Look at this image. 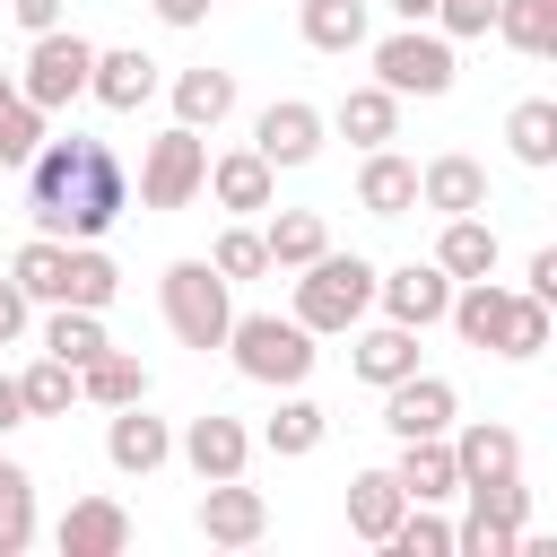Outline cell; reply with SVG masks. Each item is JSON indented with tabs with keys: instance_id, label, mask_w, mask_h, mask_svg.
I'll return each instance as SVG.
<instances>
[{
	"instance_id": "1",
	"label": "cell",
	"mask_w": 557,
	"mask_h": 557,
	"mask_svg": "<svg viewBox=\"0 0 557 557\" xmlns=\"http://www.w3.org/2000/svg\"><path fill=\"white\" fill-rule=\"evenodd\" d=\"M26 209H35V235H61V244H96L122 209H131V174L104 139H44L26 157Z\"/></svg>"
},
{
	"instance_id": "2",
	"label": "cell",
	"mask_w": 557,
	"mask_h": 557,
	"mask_svg": "<svg viewBox=\"0 0 557 557\" xmlns=\"http://www.w3.org/2000/svg\"><path fill=\"white\" fill-rule=\"evenodd\" d=\"M444 322L470 339V348H496V357H540L548 348V305L531 287H496V278H453V305Z\"/></svg>"
},
{
	"instance_id": "3",
	"label": "cell",
	"mask_w": 557,
	"mask_h": 557,
	"mask_svg": "<svg viewBox=\"0 0 557 557\" xmlns=\"http://www.w3.org/2000/svg\"><path fill=\"white\" fill-rule=\"evenodd\" d=\"M226 348H235V374L244 383H270V392H296L313 374V331L296 313H235L226 322Z\"/></svg>"
},
{
	"instance_id": "4",
	"label": "cell",
	"mask_w": 557,
	"mask_h": 557,
	"mask_svg": "<svg viewBox=\"0 0 557 557\" xmlns=\"http://www.w3.org/2000/svg\"><path fill=\"white\" fill-rule=\"evenodd\" d=\"M374 261H357V252H313L305 261V278H296V322L322 339V331H357L366 322V305H374Z\"/></svg>"
},
{
	"instance_id": "5",
	"label": "cell",
	"mask_w": 557,
	"mask_h": 557,
	"mask_svg": "<svg viewBox=\"0 0 557 557\" xmlns=\"http://www.w3.org/2000/svg\"><path fill=\"white\" fill-rule=\"evenodd\" d=\"M157 305H165V331L183 339V348H226V322H235V305H226V278L209 270V261H174L165 278H157Z\"/></svg>"
},
{
	"instance_id": "6",
	"label": "cell",
	"mask_w": 557,
	"mask_h": 557,
	"mask_svg": "<svg viewBox=\"0 0 557 557\" xmlns=\"http://www.w3.org/2000/svg\"><path fill=\"white\" fill-rule=\"evenodd\" d=\"M200 183H209V139L200 131H157L148 139V157H139V200L148 209H191L200 200Z\"/></svg>"
},
{
	"instance_id": "7",
	"label": "cell",
	"mask_w": 557,
	"mask_h": 557,
	"mask_svg": "<svg viewBox=\"0 0 557 557\" xmlns=\"http://www.w3.org/2000/svg\"><path fill=\"white\" fill-rule=\"evenodd\" d=\"M461 496H470V522L453 531V557H513L522 522H531V487L522 479H487V487H461Z\"/></svg>"
},
{
	"instance_id": "8",
	"label": "cell",
	"mask_w": 557,
	"mask_h": 557,
	"mask_svg": "<svg viewBox=\"0 0 557 557\" xmlns=\"http://www.w3.org/2000/svg\"><path fill=\"white\" fill-rule=\"evenodd\" d=\"M374 87L392 96H444L453 87V35H426V26H400L374 44Z\"/></svg>"
},
{
	"instance_id": "9",
	"label": "cell",
	"mask_w": 557,
	"mask_h": 557,
	"mask_svg": "<svg viewBox=\"0 0 557 557\" xmlns=\"http://www.w3.org/2000/svg\"><path fill=\"white\" fill-rule=\"evenodd\" d=\"M87 70H96V44H87V35H61V26H44V35H35V52H26V70H17V96H26V104H44V113H61L70 96H87Z\"/></svg>"
},
{
	"instance_id": "10",
	"label": "cell",
	"mask_w": 557,
	"mask_h": 557,
	"mask_svg": "<svg viewBox=\"0 0 557 557\" xmlns=\"http://www.w3.org/2000/svg\"><path fill=\"white\" fill-rule=\"evenodd\" d=\"M104 461H113L122 479H148V470L174 461V426L148 418V400H122V409L104 418Z\"/></svg>"
},
{
	"instance_id": "11",
	"label": "cell",
	"mask_w": 557,
	"mask_h": 557,
	"mask_svg": "<svg viewBox=\"0 0 557 557\" xmlns=\"http://www.w3.org/2000/svg\"><path fill=\"white\" fill-rule=\"evenodd\" d=\"M453 383L444 374H400V383H383V426L409 444V435H453Z\"/></svg>"
},
{
	"instance_id": "12",
	"label": "cell",
	"mask_w": 557,
	"mask_h": 557,
	"mask_svg": "<svg viewBox=\"0 0 557 557\" xmlns=\"http://www.w3.org/2000/svg\"><path fill=\"white\" fill-rule=\"evenodd\" d=\"M261 531H270L261 487H244V479H209V496H200V540H209V548H252Z\"/></svg>"
},
{
	"instance_id": "13",
	"label": "cell",
	"mask_w": 557,
	"mask_h": 557,
	"mask_svg": "<svg viewBox=\"0 0 557 557\" xmlns=\"http://www.w3.org/2000/svg\"><path fill=\"white\" fill-rule=\"evenodd\" d=\"M374 305H383L392 322H409V331H426V322H444V305H453V278H444L435 261H409V270H392V278H374Z\"/></svg>"
},
{
	"instance_id": "14",
	"label": "cell",
	"mask_w": 557,
	"mask_h": 557,
	"mask_svg": "<svg viewBox=\"0 0 557 557\" xmlns=\"http://www.w3.org/2000/svg\"><path fill=\"white\" fill-rule=\"evenodd\" d=\"M392 479H400V496H409V505H444V496H461L453 435H409V444H400V461H392Z\"/></svg>"
},
{
	"instance_id": "15",
	"label": "cell",
	"mask_w": 557,
	"mask_h": 557,
	"mask_svg": "<svg viewBox=\"0 0 557 557\" xmlns=\"http://www.w3.org/2000/svg\"><path fill=\"white\" fill-rule=\"evenodd\" d=\"M52 540H61V557H122V548H131V513H122L113 496H78Z\"/></svg>"
},
{
	"instance_id": "16",
	"label": "cell",
	"mask_w": 557,
	"mask_h": 557,
	"mask_svg": "<svg viewBox=\"0 0 557 557\" xmlns=\"http://www.w3.org/2000/svg\"><path fill=\"white\" fill-rule=\"evenodd\" d=\"M252 148H261L270 165H313V157H322V113L287 96V104H270V113L252 122Z\"/></svg>"
},
{
	"instance_id": "17",
	"label": "cell",
	"mask_w": 557,
	"mask_h": 557,
	"mask_svg": "<svg viewBox=\"0 0 557 557\" xmlns=\"http://www.w3.org/2000/svg\"><path fill=\"white\" fill-rule=\"evenodd\" d=\"M183 461H191L200 479H244V461H252V435H244L235 418L200 409V418L183 426Z\"/></svg>"
},
{
	"instance_id": "18",
	"label": "cell",
	"mask_w": 557,
	"mask_h": 557,
	"mask_svg": "<svg viewBox=\"0 0 557 557\" xmlns=\"http://www.w3.org/2000/svg\"><path fill=\"white\" fill-rule=\"evenodd\" d=\"M453 470H461V487H487V479H522V435L513 426H461L453 435Z\"/></svg>"
},
{
	"instance_id": "19",
	"label": "cell",
	"mask_w": 557,
	"mask_h": 557,
	"mask_svg": "<svg viewBox=\"0 0 557 557\" xmlns=\"http://www.w3.org/2000/svg\"><path fill=\"white\" fill-rule=\"evenodd\" d=\"M357 209H366V218H409V209H418V165L392 157V148H366V165H357Z\"/></svg>"
},
{
	"instance_id": "20",
	"label": "cell",
	"mask_w": 557,
	"mask_h": 557,
	"mask_svg": "<svg viewBox=\"0 0 557 557\" xmlns=\"http://www.w3.org/2000/svg\"><path fill=\"white\" fill-rule=\"evenodd\" d=\"M270 174H278V165H270L261 148H226V157H209V183H200V191H218V209L244 218V209H270Z\"/></svg>"
},
{
	"instance_id": "21",
	"label": "cell",
	"mask_w": 557,
	"mask_h": 557,
	"mask_svg": "<svg viewBox=\"0 0 557 557\" xmlns=\"http://www.w3.org/2000/svg\"><path fill=\"white\" fill-rule=\"evenodd\" d=\"M418 200L444 209V218H470V209H487V165L479 157H435V165H418Z\"/></svg>"
},
{
	"instance_id": "22",
	"label": "cell",
	"mask_w": 557,
	"mask_h": 557,
	"mask_svg": "<svg viewBox=\"0 0 557 557\" xmlns=\"http://www.w3.org/2000/svg\"><path fill=\"white\" fill-rule=\"evenodd\" d=\"M87 96H96V104H113V113H139V104L157 96V61H148V52H96Z\"/></svg>"
},
{
	"instance_id": "23",
	"label": "cell",
	"mask_w": 557,
	"mask_h": 557,
	"mask_svg": "<svg viewBox=\"0 0 557 557\" xmlns=\"http://www.w3.org/2000/svg\"><path fill=\"white\" fill-rule=\"evenodd\" d=\"M348 366H357V383H400V374H418V331L409 322H374L357 348H348Z\"/></svg>"
},
{
	"instance_id": "24",
	"label": "cell",
	"mask_w": 557,
	"mask_h": 557,
	"mask_svg": "<svg viewBox=\"0 0 557 557\" xmlns=\"http://www.w3.org/2000/svg\"><path fill=\"white\" fill-rule=\"evenodd\" d=\"M435 270H444V278H487V270H496V226H487L479 209H470V218H444Z\"/></svg>"
},
{
	"instance_id": "25",
	"label": "cell",
	"mask_w": 557,
	"mask_h": 557,
	"mask_svg": "<svg viewBox=\"0 0 557 557\" xmlns=\"http://www.w3.org/2000/svg\"><path fill=\"white\" fill-rule=\"evenodd\" d=\"M400 505H409V496H400V479H392V470H357V479H348V531H357V540H374V548H383V540H392V522H400Z\"/></svg>"
},
{
	"instance_id": "26",
	"label": "cell",
	"mask_w": 557,
	"mask_h": 557,
	"mask_svg": "<svg viewBox=\"0 0 557 557\" xmlns=\"http://www.w3.org/2000/svg\"><path fill=\"white\" fill-rule=\"evenodd\" d=\"M226 113H235V78H226V70L200 61V70L174 78V122H183V131H218Z\"/></svg>"
},
{
	"instance_id": "27",
	"label": "cell",
	"mask_w": 557,
	"mask_h": 557,
	"mask_svg": "<svg viewBox=\"0 0 557 557\" xmlns=\"http://www.w3.org/2000/svg\"><path fill=\"white\" fill-rule=\"evenodd\" d=\"M339 131H348L357 148H392V139H400V96H392V87H348V96H339Z\"/></svg>"
},
{
	"instance_id": "28",
	"label": "cell",
	"mask_w": 557,
	"mask_h": 557,
	"mask_svg": "<svg viewBox=\"0 0 557 557\" xmlns=\"http://www.w3.org/2000/svg\"><path fill=\"white\" fill-rule=\"evenodd\" d=\"M261 252H270V270H305L313 252H331V226H322L313 209H278V218L261 226Z\"/></svg>"
},
{
	"instance_id": "29",
	"label": "cell",
	"mask_w": 557,
	"mask_h": 557,
	"mask_svg": "<svg viewBox=\"0 0 557 557\" xmlns=\"http://www.w3.org/2000/svg\"><path fill=\"white\" fill-rule=\"evenodd\" d=\"M78 400H96V409L148 400V366H139V357H122V348H104V357H87V366H78Z\"/></svg>"
},
{
	"instance_id": "30",
	"label": "cell",
	"mask_w": 557,
	"mask_h": 557,
	"mask_svg": "<svg viewBox=\"0 0 557 557\" xmlns=\"http://www.w3.org/2000/svg\"><path fill=\"white\" fill-rule=\"evenodd\" d=\"M296 26L313 52H357L366 44V0H296Z\"/></svg>"
},
{
	"instance_id": "31",
	"label": "cell",
	"mask_w": 557,
	"mask_h": 557,
	"mask_svg": "<svg viewBox=\"0 0 557 557\" xmlns=\"http://www.w3.org/2000/svg\"><path fill=\"white\" fill-rule=\"evenodd\" d=\"M9 278L26 287V305H61V278H70V244H61V235H35V244H17Z\"/></svg>"
},
{
	"instance_id": "32",
	"label": "cell",
	"mask_w": 557,
	"mask_h": 557,
	"mask_svg": "<svg viewBox=\"0 0 557 557\" xmlns=\"http://www.w3.org/2000/svg\"><path fill=\"white\" fill-rule=\"evenodd\" d=\"M113 339H104V313H87V305H52V322H44V357H61V366H87V357H104Z\"/></svg>"
},
{
	"instance_id": "33",
	"label": "cell",
	"mask_w": 557,
	"mask_h": 557,
	"mask_svg": "<svg viewBox=\"0 0 557 557\" xmlns=\"http://www.w3.org/2000/svg\"><path fill=\"white\" fill-rule=\"evenodd\" d=\"M505 139H513L522 165H557V104H548V96H522V104L505 113Z\"/></svg>"
},
{
	"instance_id": "34",
	"label": "cell",
	"mask_w": 557,
	"mask_h": 557,
	"mask_svg": "<svg viewBox=\"0 0 557 557\" xmlns=\"http://www.w3.org/2000/svg\"><path fill=\"white\" fill-rule=\"evenodd\" d=\"M122 296V270L96 252V244H70V278H61V305H87V313H104Z\"/></svg>"
},
{
	"instance_id": "35",
	"label": "cell",
	"mask_w": 557,
	"mask_h": 557,
	"mask_svg": "<svg viewBox=\"0 0 557 557\" xmlns=\"http://www.w3.org/2000/svg\"><path fill=\"white\" fill-rule=\"evenodd\" d=\"M496 35L513 44V52H557V0H496Z\"/></svg>"
},
{
	"instance_id": "36",
	"label": "cell",
	"mask_w": 557,
	"mask_h": 557,
	"mask_svg": "<svg viewBox=\"0 0 557 557\" xmlns=\"http://www.w3.org/2000/svg\"><path fill=\"white\" fill-rule=\"evenodd\" d=\"M26 548H35V479L0 461V557H26Z\"/></svg>"
},
{
	"instance_id": "37",
	"label": "cell",
	"mask_w": 557,
	"mask_h": 557,
	"mask_svg": "<svg viewBox=\"0 0 557 557\" xmlns=\"http://www.w3.org/2000/svg\"><path fill=\"white\" fill-rule=\"evenodd\" d=\"M35 148H44V104H26L17 78L0 70V165H26Z\"/></svg>"
},
{
	"instance_id": "38",
	"label": "cell",
	"mask_w": 557,
	"mask_h": 557,
	"mask_svg": "<svg viewBox=\"0 0 557 557\" xmlns=\"http://www.w3.org/2000/svg\"><path fill=\"white\" fill-rule=\"evenodd\" d=\"M17 400H26V418H61V409L78 400V366H61V357H35V366L17 374Z\"/></svg>"
},
{
	"instance_id": "39",
	"label": "cell",
	"mask_w": 557,
	"mask_h": 557,
	"mask_svg": "<svg viewBox=\"0 0 557 557\" xmlns=\"http://www.w3.org/2000/svg\"><path fill=\"white\" fill-rule=\"evenodd\" d=\"M322 435H331V418H322L313 400H278V418L261 426V444H270L278 461H305V453H313Z\"/></svg>"
},
{
	"instance_id": "40",
	"label": "cell",
	"mask_w": 557,
	"mask_h": 557,
	"mask_svg": "<svg viewBox=\"0 0 557 557\" xmlns=\"http://www.w3.org/2000/svg\"><path fill=\"white\" fill-rule=\"evenodd\" d=\"M383 548H392V557H453V522H444L435 505H400V522H392Z\"/></svg>"
},
{
	"instance_id": "41",
	"label": "cell",
	"mask_w": 557,
	"mask_h": 557,
	"mask_svg": "<svg viewBox=\"0 0 557 557\" xmlns=\"http://www.w3.org/2000/svg\"><path fill=\"white\" fill-rule=\"evenodd\" d=\"M209 270L235 287V278H261V270H270V252H261V235H252V226H226V235H218V252H209Z\"/></svg>"
},
{
	"instance_id": "42",
	"label": "cell",
	"mask_w": 557,
	"mask_h": 557,
	"mask_svg": "<svg viewBox=\"0 0 557 557\" xmlns=\"http://www.w3.org/2000/svg\"><path fill=\"white\" fill-rule=\"evenodd\" d=\"M435 17H444V35H487L496 0H435Z\"/></svg>"
},
{
	"instance_id": "43",
	"label": "cell",
	"mask_w": 557,
	"mask_h": 557,
	"mask_svg": "<svg viewBox=\"0 0 557 557\" xmlns=\"http://www.w3.org/2000/svg\"><path fill=\"white\" fill-rule=\"evenodd\" d=\"M17 331H26V287H17V278H0V348H9Z\"/></svg>"
},
{
	"instance_id": "44",
	"label": "cell",
	"mask_w": 557,
	"mask_h": 557,
	"mask_svg": "<svg viewBox=\"0 0 557 557\" xmlns=\"http://www.w3.org/2000/svg\"><path fill=\"white\" fill-rule=\"evenodd\" d=\"M531 296H540V305H557V244H540V252H531Z\"/></svg>"
},
{
	"instance_id": "45",
	"label": "cell",
	"mask_w": 557,
	"mask_h": 557,
	"mask_svg": "<svg viewBox=\"0 0 557 557\" xmlns=\"http://www.w3.org/2000/svg\"><path fill=\"white\" fill-rule=\"evenodd\" d=\"M9 17H17L26 35H44V26H61V0H9Z\"/></svg>"
},
{
	"instance_id": "46",
	"label": "cell",
	"mask_w": 557,
	"mask_h": 557,
	"mask_svg": "<svg viewBox=\"0 0 557 557\" xmlns=\"http://www.w3.org/2000/svg\"><path fill=\"white\" fill-rule=\"evenodd\" d=\"M157 17H165V26H200V17H209V0H157Z\"/></svg>"
},
{
	"instance_id": "47",
	"label": "cell",
	"mask_w": 557,
	"mask_h": 557,
	"mask_svg": "<svg viewBox=\"0 0 557 557\" xmlns=\"http://www.w3.org/2000/svg\"><path fill=\"white\" fill-rule=\"evenodd\" d=\"M26 426V400H17V374H0V435Z\"/></svg>"
},
{
	"instance_id": "48",
	"label": "cell",
	"mask_w": 557,
	"mask_h": 557,
	"mask_svg": "<svg viewBox=\"0 0 557 557\" xmlns=\"http://www.w3.org/2000/svg\"><path fill=\"white\" fill-rule=\"evenodd\" d=\"M392 9H400L409 26H418V17H435V0H392Z\"/></svg>"
}]
</instances>
